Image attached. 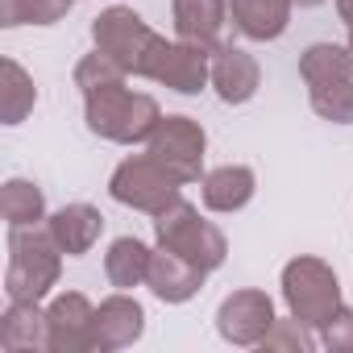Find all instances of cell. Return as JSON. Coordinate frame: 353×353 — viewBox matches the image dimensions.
Masks as SVG:
<instances>
[{
  "mask_svg": "<svg viewBox=\"0 0 353 353\" xmlns=\"http://www.w3.org/2000/svg\"><path fill=\"white\" fill-rule=\"evenodd\" d=\"M0 345L9 353H30V349L50 353V316L38 312V303L9 299V312L0 320Z\"/></svg>",
  "mask_w": 353,
  "mask_h": 353,
  "instance_id": "13",
  "label": "cell"
},
{
  "mask_svg": "<svg viewBox=\"0 0 353 353\" xmlns=\"http://www.w3.org/2000/svg\"><path fill=\"white\" fill-rule=\"evenodd\" d=\"M212 79V63H208V46H196V42H179L166 50V63L158 71V83L183 92V96H196L204 83Z\"/></svg>",
  "mask_w": 353,
  "mask_h": 353,
  "instance_id": "17",
  "label": "cell"
},
{
  "mask_svg": "<svg viewBox=\"0 0 353 353\" xmlns=\"http://www.w3.org/2000/svg\"><path fill=\"white\" fill-rule=\"evenodd\" d=\"M59 241L50 229L38 225H13L9 233V270H5V291L9 299L38 303L54 283H59Z\"/></svg>",
  "mask_w": 353,
  "mask_h": 353,
  "instance_id": "4",
  "label": "cell"
},
{
  "mask_svg": "<svg viewBox=\"0 0 353 353\" xmlns=\"http://www.w3.org/2000/svg\"><path fill=\"white\" fill-rule=\"evenodd\" d=\"M349 50H353V38H349Z\"/></svg>",
  "mask_w": 353,
  "mask_h": 353,
  "instance_id": "28",
  "label": "cell"
},
{
  "mask_svg": "<svg viewBox=\"0 0 353 353\" xmlns=\"http://www.w3.org/2000/svg\"><path fill=\"white\" fill-rule=\"evenodd\" d=\"M150 258H154V250H150L145 241H137V237H117V241L108 245V254H104V274H108V283H112L117 291H129V287L145 283Z\"/></svg>",
  "mask_w": 353,
  "mask_h": 353,
  "instance_id": "19",
  "label": "cell"
},
{
  "mask_svg": "<svg viewBox=\"0 0 353 353\" xmlns=\"http://www.w3.org/2000/svg\"><path fill=\"white\" fill-rule=\"evenodd\" d=\"M204 145H208V137L192 117H162L150 133V158H158L179 183L200 179Z\"/></svg>",
  "mask_w": 353,
  "mask_h": 353,
  "instance_id": "8",
  "label": "cell"
},
{
  "mask_svg": "<svg viewBox=\"0 0 353 353\" xmlns=\"http://www.w3.org/2000/svg\"><path fill=\"white\" fill-rule=\"evenodd\" d=\"M324 345L332 353H353V307H341L328 324H324Z\"/></svg>",
  "mask_w": 353,
  "mask_h": 353,
  "instance_id": "25",
  "label": "cell"
},
{
  "mask_svg": "<svg viewBox=\"0 0 353 353\" xmlns=\"http://www.w3.org/2000/svg\"><path fill=\"white\" fill-rule=\"evenodd\" d=\"M254 200V170L250 166H221L204 179V204L212 212H237Z\"/></svg>",
  "mask_w": 353,
  "mask_h": 353,
  "instance_id": "20",
  "label": "cell"
},
{
  "mask_svg": "<svg viewBox=\"0 0 353 353\" xmlns=\"http://www.w3.org/2000/svg\"><path fill=\"white\" fill-rule=\"evenodd\" d=\"M0 212H5L9 225H38L42 212H46L42 188L30 183V179H9L5 192H0Z\"/></svg>",
  "mask_w": 353,
  "mask_h": 353,
  "instance_id": "22",
  "label": "cell"
},
{
  "mask_svg": "<svg viewBox=\"0 0 353 353\" xmlns=\"http://www.w3.org/2000/svg\"><path fill=\"white\" fill-rule=\"evenodd\" d=\"M75 83L83 88V108H88V125L92 133L108 137V141H150L154 125L162 121L158 104L141 92L125 88V71L108 59V54H88L75 67Z\"/></svg>",
  "mask_w": 353,
  "mask_h": 353,
  "instance_id": "1",
  "label": "cell"
},
{
  "mask_svg": "<svg viewBox=\"0 0 353 353\" xmlns=\"http://www.w3.org/2000/svg\"><path fill=\"white\" fill-rule=\"evenodd\" d=\"M154 229H158V245H166V250H174L179 258L196 262L200 270H216V266L225 262V254H229L225 233H221L216 225L200 221V212H196L188 200L166 204V208L158 212Z\"/></svg>",
  "mask_w": 353,
  "mask_h": 353,
  "instance_id": "5",
  "label": "cell"
},
{
  "mask_svg": "<svg viewBox=\"0 0 353 353\" xmlns=\"http://www.w3.org/2000/svg\"><path fill=\"white\" fill-rule=\"evenodd\" d=\"M141 328H145L141 303L129 299V295H108L92 316V349H100V353L125 349L141 336Z\"/></svg>",
  "mask_w": 353,
  "mask_h": 353,
  "instance_id": "10",
  "label": "cell"
},
{
  "mask_svg": "<svg viewBox=\"0 0 353 353\" xmlns=\"http://www.w3.org/2000/svg\"><path fill=\"white\" fill-rule=\"evenodd\" d=\"M291 5H295V0H229V13H233V26L245 38L270 42V38H279L287 30Z\"/></svg>",
  "mask_w": 353,
  "mask_h": 353,
  "instance_id": "18",
  "label": "cell"
},
{
  "mask_svg": "<svg viewBox=\"0 0 353 353\" xmlns=\"http://www.w3.org/2000/svg\"><path fill=\"white\" fill-rule=\"evenodd\" d=\"M92 38H96V50L100 54H108L125 75H141V79H158V71L166 63V50H170V42L158 38L125 5L104 9L96 17V26H92Z\"/></svg>",
  "mask_w": 353,
  "mask_h": 353,
  "instance_id": "2",
  "label": "cell"
},
{
  "mask_svg": "<svg viewBox=\"0 0 353 353\" xmlns=\"http://www.w3.org/2000/svg\"><path fill=\"white\" fill-rule=\"evenodd\" d=\"M295 5H303V9H316V5H320V0H295Z\"/></svg>",
  "mask_w": 353,
  "mask_h": 353,
  "instance_id": "27",
  "label": "cell"
},
{
  "mask_svg": "<svg viewBox=\"0 0 353 353\" xmlns=\"http://www.w3.org/2000/svg\"><path fill=\"white\" fill-rule=\"evenodd\" d=\"M50 237L59 241V250L63 254H71V258H79V254H88L96 241H100V229H104V216L92 208V204H67V208H59L54 216H50Z\"/></svg>",
  "mask_w": 353,
  "mask_h": 353,
  "instance_id": "15",
  "label": "cell"
},
{
  "mask_svg": "<svg viewBox=\"0 0 353 353\" xmlns=\"http://www.w3.org/2000/svg\"><path fill=\"white\" fill-rule=\"evenodd\" d=\"M299 75L307 83V100L324 121L353 125V50L316 42L299 59Z\"/></svg>",
  "mask_w": 353,
  "mask_h": 353,
  "instance_id": "3",
  "label": "cell"
},
{
  "mask_svg": "<svg viewBox=\"0 0 353 353\" xmlns=\"http://www.w3.org/2000/svg\"><path fill=\"white\" fill-rule=\"evenodd\" d=\"M283 295H287L291 316L299 324H307V328H324L341 312L336 274L320 258H295V262H287L283 266Z\"/></svg>",
  "mask_w": 353,
  "mask_h": 353,
  "instance_id": "6",
  "label": "cell"
},
{
  "mask_svg": "<svg viewBox=\"0 0 353 353\" xmlns=\"http://www.w3.org/2000/svg\"><path fill=\"white\" fill-rule=\"evenodd\" d=\"M50 353H83L92 349V316L96 307L79 291H63L50 307Z\"/></svg>",
  "mask_w": 353,
  "mask_h": 353,
  "instance_id": "11",
  "label": "cell"
},
{
  "mask_svg": "<svg viewBox=\"0 0 353 353\" xmlns=\"http://www.w3.org/2000/svg\"><path fill=\"white\" fill-rule=\"evenodd\" d=\"M216 328L229 345H262L274 328V307L262 291H233L216 312Z\"/></svg>",
  "mask_w": 353,
  "mask_h": 353,
  "instance_id": "9",
  "label": "cell"
},
{
  "mask_svg": "<svg viewBox=\"0 0 353 353\" xmlns=\"http://www.w3.org/2000/svg\"><path fill=\"white\" fill-rule=\"evenodd\" d=\"M179 179L158 162V158H150V154H137V158H125L117 170H112V183H108V192H112V200L117 204H129V208H141V212H162L166 204H174L179 200Z\"/></svg>",
  "mask_w": 353,
  "mask_h": 353,
  "instance_id": "7",
  "label": "cell"
},
{
  "mask_svg": "<svg viewBox=\"0 0 353 353\" xmlns=\"http://www.w3.org/2000/svg\"><path fill=\"white\" fill-rule=\"evenodd\" d=\"M303 328H307V324H299L295 316H291V320H274V328L266 332V341H262V345H266V349H291V353H312V349H316V341H312V336H307Z\"/></svg>",
  "mask_w": 353,
  "mask_h": 353,
  "instance_id": "24",
  "label": "cell"
},
{
  "mask_svg": "<svg viewBox=\"0 0 353 353\" xmlns=\"http://www.w3.org/2000/svg\"><path fill=\"white\" fill-rule=\"evenodd\" d=\"M336 13H341V21L353 30V0H336Z\"/></svg>",
  "mask_w": 353,
  "mask_h": 353,
  "instance_id": "26",
  "label": "cell"
},
{
  "mask_svg": "<svg viewBox=\"0 0 353 353\" xmlns=\"http://www.w3.org/2000/svg\"><path fill=\"white\" fill-rule=\"evenodd\" d=\"M258 79H262V71H258L254 54H245L237 46H216V54H212V88L221 92L225 104H245L258 92Z\"/></svg>",
  "mask_w": 353,
  "mask_h": 353,
  "instance_id": "14",
  "label": "cell"
},
{
  "mask_svg": "<svg viewBox=\"0 0 353 353\" xmlns=\"http://www.w3.org/2000/svg\"><path fill=\"white\" fill-rule=\"evenodd\" d=\"M204 274H208V270H200L196 262H188V258H179L174 250L162 245V250L150 258L145 283H150V291H154L162 303H183V299H192V295L200 291Z\"/></svg>",
  "mask_w": 353,
  "mask_h": 353,
  "instance_id": "12",
  "label": "cell"
},
{
  "mask_svg": "<svg viewBox=\"0 0 353 353\" xmlns=\"http://www.w3.org/2000/svg\"><path fill=\"white\" fill-rule=\"evenodd\" d=\"M38 104V88L26 75V67L17 59H5V92H0V117L5 125H21Z\"/></svg>",
  "mask_w": 353,
  "mask_h": 353,
  "instance_id": "21",
  "label": "cell"
},
{
  "mask_svg": "<svg viewBox=\"0 0 353 353\" xmlns=\"http://www.w3.org/2000/svg\"><path fill=\"white\" fill-rule=\"evenodd\" d=\"M225 13H229L225 0H174V30H179L183 42L216 50L221 30H225Z\"/></svg>",
  "mask_w": 353,
  "mask_h": 353,
  "instance_id": "16",
  "label": "cell"
},
{
  "mask_svg": "<svg viewBox=\"0 0 353 353\" xmlns=\"http://www.w3.org/2000/svg\"><path fill=\"white\" fill-rule=\"evenodd\" d=\"M71 9V0H0V26H54Z\"/></svg>",
  "mask_w": 353,
  "mask_h": 353,
  "instance_id": "23",
  "label": "cell"
}]
</instances>
